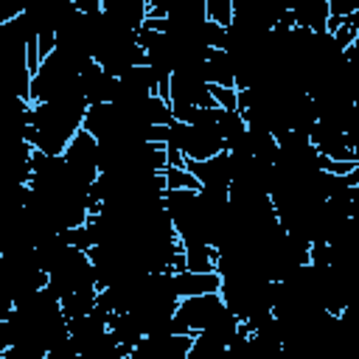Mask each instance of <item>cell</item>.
<instances>
[{"instance_id":"6da1fadb","label":"cell","mask_w":359,"mask_h":359,"mask_svg":"<svg viewBox=\"0 0 359 359\" xmlns=\"http://www.w3.org/2000/svg\"><path fill=\"white\" fill-rule=\"evenodd\" d=\"M224 309V297L222 292H210V294H194V297H180L177 303V314L191 325V331H202L208 328L216 314Z\"/></svg>"},{"instance_id":"7a4b0ae2","label":"cell","mask_w":359,"mask_h":359,"mask_svg":"<svg viewBox=\"0 0 359 359\" xmlns=\"http://www.w3.org/2000/svg\"><path fill=\"white\" fill-rule=\"evenodd\" d=\"M174 289L177 297H194V294H210V292H222V272L210 269V272H177L174 275Z\"/></svg>"},{"instance_id":"3957f363","label":"cell","mask_w":359,"mask_h":359,"mask_svg":"<svg viewBox=\"0 0 359 359\" xmlns=\"http://www.w3.org/2000/svg\"><path fill=\"white\" fill-rule=\"evenodd\" d=\"M165 185L168 191H196V194L202 191V182L196 180V174L188 168H177V165L165 168Z\"/></svg>"},{"instance_id":"277c9868","label":"cell","mask_w":359,"mask_h":359,"mask_svg":"<svg viewBox=\"0 0 359 359\" xmlns=\"http://www.w3.org/2000/svg\"><path fill=\"white\" fill-rule=\"evenodd\" d=\"M208 20L222 25V28H230L233 20H236V6L233 0H208Z\"/></svg>"},{"instance_id":"5b68a950","label":"cell","mask_w":359,"mask_h":359,"mask_svg":"<svg viewBox=\"0 0 359 359\" xmlns=\"http://www.w3.org/2000/svg\"><path fill=\"white\" fill-rule=\"evenodd\" d=\"M210 95L216 98V104L222 109H238V87H224V84H210L208 81Z\"/></svg>"},{"instance_id":"8992f818","label":"cell","mask_w":359,"mask_h":359,"mask_svg":"<svg viewBox=\"0 0 359 359\" xmlns=\"http://www.w3.org/2000/svg\"><path fill=\"white\" fill-rule=\"evenodd\" d=\"M328 11L337 17H351L359 11V3L356 0H328Z\"/></svg>"},{"instance_id":"52a82bcc","label":"cell","mask_w":359,"mask_h":359,"mask_svg":"<svg viewBox=\"0 0 359 359\" xmlns=\"http://www.w3.org/2000/svg\"><path fill=\"white\" fill-rule=\"evenodd\" d=\"M185 151L177 146V143H168V165H177V168H185Z\"/></svg>"}]
</instances>
